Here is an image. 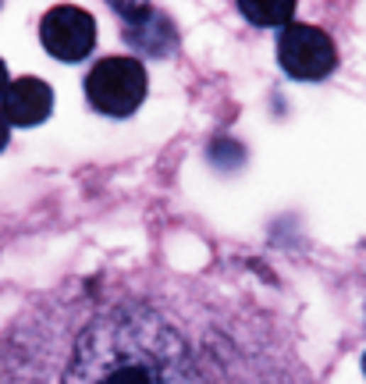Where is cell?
<instances>
[{
  "label": "cell",
  "instance_id": "obj_6",
  "mask_svg": "<svg viewBox=\"0 0 366 384\" xmlns=\"http://www.w3.org/2000/svg\"><path fill=\"white\" fill-rule=\"evenodd\" d=\"M125 36L139 47V50H146V54H167L171 47H174V29H171V22L160 15V11H153V8H146V4H139V18H125Z\"/></svg>",
  "mask_w": 366,
  "mask_h": 384
},
{
  "label": "cell",
  "instance_id": "obj_5",
  "mask_svg": "<svg viewBox=\"0 0 366 384\" xmlns=\"http://www.w3.org/2000/svg\"><path fill=\"white\" fill-rule=\"evenodd\" d=\"M54 111V89L43 79H15L0 100V114L18 128L43 125Z\"/></svg>",
  "mask_w": 366,
  "mask_h": 384
},
{
  "label": "cell",
  "instance_id": "obj_2",
  "mask_svg": "<svg viewBox=\"0 0 366 384\" xmlns=\"http://www.w3.org/2000/svg\"><path fill=\"white\" fill-rule=\"evenodd\" d=\"M150 79L135 57H104L86 75V100L107 118H132L146 100Z\"/></svg>",
  "mask_w": 366,
  "mask_h": 384
},
{
  "label": "cell",
  "instance_id": "obj_10",
  "mask_svg": "<svg viewBox=\"0 0 366 384\" xmlns=\"http://www.w3.org/2000/svg\"><path fill=\"white\" fill-rule=\"evenodd\" d=\"M362 373H366V352H362Z\"/></svg>",
  "mask_w": 366,
  "mask_h": 384
},
{
  "label": "cell",
  "instance_id": "obj_8",
  "mask_svg": "<svg viewBox=\"0 0 366 384\" xmlns=\"http://www.w3.org/2000/svg\"><path fill=\"white\" fill-rule=\"evenodd\" d=\"M8 139H11V121H8L4 114H0V150L8 146Z\"/></svg>",
  "mask_w": 366,
  "mask_h": 384
},
{
  "label": "cell",
  "instance_id": "obj_3",
  "mask_svg": "<svg viewBox=\"0 0 366 384\" xmlns=\"http://www.w3.org/2000/svg\"><path fill=\"white\" fill-rule=\"evenodd\" d=\"M277 61L292 79L320 82V79H327L334 72L338 50H334V40L323 29L292 22V26H284L277 33Z\"/></svg>",
  "mask_w": 366,
  "mask_h": 384
},
{
  "label": "cell",
  "instance_id": "obj_9",
  "mask_svg": "<svg viewBox=\"0 0 366 384\" xmlns=\"http://www.w3.org/2000/svg\"><path fill=\"white\" fill-rule=\"evenodd\" d=\"M8 86H11V82H8V65H4V61H0V100H4V93H8Z\"/></svg>",
  "mask_w": 366,
  "mask_h": 384
},
{
  "label": "cell",
  "instance_id": "obj_1",
  "mask_svg": "<svg viewBox=\"0 0 366 384\" xmlns=\"http://www.w3.org/2000/svg\"><path fill=\"white\" fill-rule=\"evenodd\" d=\"M61 384H214L192 341L150 302H111L75 338Z\"/></svg>",
  "mask_w": 366,
  "mask_h": 384
},
{
  "label": "cell",
  "instance_id": "obj_7",
  "mask_svg": "<svg viewBox=\"0 0 366 384\" xmlns=\"http://www.w3.org/2000/svg\"><path fill=\"white\" fill-rule=\"evenodd\" d=\"M238 15L249 18L253 26H292L295 18V0H281V4H256V0H238Z\"/></svg>",
  "mask_w": 366,
  "mask_h": 384
},
{
  "label": "cell",
  "instance_id": "obj_4",
  "mask_svg": "<svg viewBox=\"0 0 366 384\" xmlns=\"http://www.w3.org/2000/svg\"><path fill=\"white\" fill-rule=\"evenodd\" d=\"M40 43L54 61H65V65L86 61L96 47V22L82 8L57 4L40 22Z\"/></svg>",
  "mask_w": 366,
  "mask_h": 384
}]
</instances>
